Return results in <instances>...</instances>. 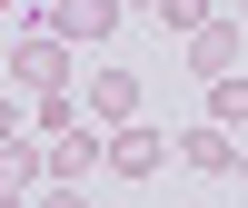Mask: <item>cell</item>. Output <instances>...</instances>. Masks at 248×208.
<instances>
[{
    "label": "cell",
    "instance_id": "cell-10",
    "mask_svg": "<svg viewBox=\"0 0 248 208\" xmlns=\"http://www.w3.org/2000/svg\"><path fill=\"white\" fill-rule=\"evenodd\" d=\"M209 119L218 129H248V70H218L209 79Z\"/></svg>",
    "mask_w": 248,
    "mask_h": 208
},
{
    "label": "cell",
    "instance_id": "cell-11",
    "mask_svg": "<svg viewBox=\"0 0 248 208\" xmlns=\"http://www.w3.org/2000/svg\"><path fill=\"white\" fill-rule=\"evenodd\" d=\"M209 10H218V0H159V20H169L179 40H189V30H199V20H209Z\"/></svg>",
    "mask_w": 248,
    "mask_h": 208
},
{
    "label": "cell",
    "instance_id": "cell-9",
    "mask_svg": "<svg viewBox=\"0 0 248 208\" xmlns=\"http://www.w3.org/2000/svg\"><path fill=\"white\" fill-rule=\"evenodd\" d=\"M79 119H90V99H70V79H60V89H30V129H40V139L79 129Z\"/></svg>",
    "mask_w": 248,
    "mask_h": 208
},
{
    "label": "cell",
    "instance_id": "cell-14",
    "mask_svg": "<svg viewBox=\"0 0 248 208\" xmlns=\"http://www.w3.org/2000/svg\"><path fill=\"white\" fill-rule=\"evenodd\" d=\"M10 10H20V0H0V20H10Z\"/></svg>",
    "mask_w": 248,
    "mask_h": 208
},
{
    "label": "cell",
    "instance_id": "cell-16",
    "mask_svg": "<svg viewBox=\"0 0 248 208\" xmlns=\"http://www.w3.org/2000/svg\"><path fill=\"white\" fill-rule=\"evenodd\" d=\"M238 20H248V0H238Z\"/></svg>",
    "mask_w": 248,
    "mask_h": 208
},
{
    "label": "cell",
    "instance_id": "cell-8",
    "mask_svg": "<svg viewBox=\"0 0 248 208\" xmlns=\"http://www.w3.org/2000/svg\"><path fill=\"white\" fill-rule=\"evenodd\" d=\"M40 178H50V159H40V149H30V139H20V129H10V139H0V208H10V198H30V189H40Z\"/></svg>",
    "mask_w": 248,
    "mask_h": 208
},
{
    "label": "cell",
    "instance_id": "cell-1",
    "mask_svg": "<svg viewBox=\"0 0 248 208\" xmlns=\"http://www.w3.org/2000/svg\"><path fill=\"white\" fill-rule=\"evenodd\" d=\"M99 169H119V178H159V169H169V139H159L149 119H119V129L99 139Z\"/></svg>",
    "mask_w": 248,
    "mask_h": 208
},
{
    "label": "cell",
    "instance_id": "cell-2",
    "mask_svg": "<svg viewBox=\"0 0 248 208\" xmlns=\"http://www.w3.org/2000/svg\"><path fill=\"white\" fill-rule=\"evenodd\" d=\"M238 59H248V20H238V10H209V20L189 30V70L218 79V70H238Z\"/></svg>",
    "mask_w": 248,
    "mask_h": 208
},
{
    "label": "cell",
    "instance_id": "cell-3",
    "mask_svg": "<svg viewBox=\"0 0 248 208\" xmlns=\"http://www.w3.org/2000/svg\"><path fill=\"white\" fill-rule=\"evenodd\" d=\"M10 79L20 89H60V79H70V40H60L50 20H30V40L10 50Z\"/></svg>",
    "mask_w": 248,
    "mask_h": 208
},
{
    "label": "cell",
    "instance_id": "cell-4",
    "mask_svg": "<svg viewBox=\"0 0 248 208\" xmlns=\"http://www.w3.org/2000/svg\"><path fill=\"white\" fill-rule=\"evenodd\" d=\"M40 20H50V30H60V40L79 50V40H109L119 20H129V0H50Z\"/></svg>",
    "mask_w": 248,
    "mask_h": 208
},
{
    "label": "cell",
    "instance_id": "cell-5",
    "mask_svg": "<svg viewBox=\"0 0 248 208\" xmlns=\"http://www.w3.org/2000/svg\"><path fill=\"white\" fill-rule=\"evenodd\" d=\"M99 139H109L99 119H79V129H60V139H50V189H60V198H70L79 178L99 169Z\"/></svg>",
    "mask_w": 248,
    "mask_h": 208
},
{
    "label": "cell",
    "instance_id": "cell-13",
    "mask_svg": "<svg viewBox=\"0 0 248 208\" xmlns=\"http://www.w3.org/2000/svg\"><path fill=\"white\" fill-rule=\"evenodd\" d=\"M229 178H248V149H238V169H229Z\"/></svg>",
    "mask_w": 248,
    "mask_h": 208
},
{
    "label": "cell",
    "instance_id": "cell-12",
    "mask_svg": "<svg viewBox=\"0 0 248 208\" xmlns=\"http://www.w3.org/2000/svg\"><path fill=\"white\" fill-rule=\"evenodd\" d=\"M10 129H30V119H20V99H0V139H10Z\"/></svg>",
    "mask_w": 248,
    "mask_h": 208
},
{
    "label": "cell",
    "instance_id": "cell-15",
    "mask_svg": "<svg viewBox=\"0 0 248 208\" xmlns=\"http://www.w3.org/2000/svg\"><path fill=\"white\" fill-rule=\"evenodd\" d=\"M129 10H159V0H129Z\"/></svg>",
    "mask_w": 248,
    "mask_h": 208
},
{
    "label": "cell",
    "instance_id": "cell-6",
    "mask_svg": "<svg viewBox=\"0 0 248 208\" xmlns=\"http://www.w3.org/2000/svg\"><path fill=\"white\" fill-rule=\"evenodd\" d=\"M79 99H90V119H99V129H119V119H139V70H119V59H99Z\"/></svg>",
    "mask_w": 248,
    "mask_h": 208
},
{
    "label": "cell",
    "instance_id": "cell-7",
    "mask_svg": "<svg viewBox=\"0 0 248 208\" xmlns=\"http://www.w3.org/2000/svg\"><path fill=\"white\" fill-rule=\"evenodd\" d=\"M179 159H189L199 178H229V169H238V129H218V119H199V129H179Z\"/></svg>",
    "mask_w": 248,
    "mask_h": 208
}]
</instances>
